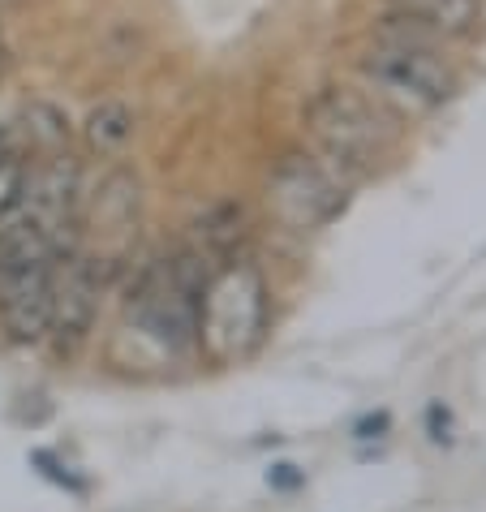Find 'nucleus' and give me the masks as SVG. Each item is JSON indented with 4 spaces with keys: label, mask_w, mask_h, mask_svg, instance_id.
I'll use <instances>...</instances> for the list:
<instances>
[{
    "label": "nucleus",
    "mask_w": 486,
    "mask_h": 512,
    "mask_svg": "<svg viewBox=\"0 0 486 512\" xmlns=\"http://www.w3.org/2000/svg\"><path fill=\"white\" fill-rule=\"evenodd\" d=\"M362 78L383 108L400 112H435L456 95V74L431 39L400 26L362 52Z\"/></svg>",
    "instance_id": "nucleus-2"
},
{
    "label": "nucleus",
    "mask_w": 486,
    "mask_h": 512,
    "mask_svg": "<svg viewBox=\"0 0 486 512\" xmlns=\"http://www.w3.org/2000/svg\"><path fill=\"white\" fill-rule=\"evenodd\" d=\"M246 237H250L246 207H241V203H220V207H211L207 216L194 224V241H190V246L203 250L211 263H228L241 246H246Z\"/></svg>",
    "instance_id": "nucleus-9"
},
{
    "label": "nucleus",
    "mask_w": 486,
    "mask_h": 512,
    "mask_svg": "<svg viewBox=\"0 0 486 512\" xmlns=\"http://www.w3.org/2000/svg\"><path fill=\"white\" fill-rule=\"evenodd\" d=\"M99 310V267L91 259H82L78 250H69L56 259L52 272V327L48 340L56 353H78V345L87 340L91 323Z\"/></svg>",
    "instance_id": "nucleus-6"
},
{
    "label": "nucleus",
    "mask_w": 486,
    "mask_h": 512,
    "mask_svg": "<svg viewBox=\"0 0 486 512\" xmlns=\"http://www.w3.org/2000/svg\"><path fill=\"white\" fill-rule=\"evenodd\" d=\"M22 121H26V138H31V147L44 151V155H56V147L69 138L65 117L56 108H48V104H31Z\"/></svg>",
    "instance_id": "nucleus-12"
},
{
    "label": "nucleus",
    "mask_w": 486,
    "mask_h": 512,
    "mask_svg": "<svg viewBox=\"0 0 486 512\" xmlns=\"http://www.w3.org/2000/svg\"><path fill=\"white\" fill-rule=\"evenodd\" d=\"M400 31L422 39H465L482 26V0H383Z\"/></svg>",
    "instance_id": "nucleus-8"
},
{
    "label": "nucleus",
    "mask_w": 486,
    "mask_h": 512,
    "mask_svg": "<svg viewBox=\"0 0 486 512\" xmlns=\"http://www.w3.org/2000/svg\"><path fill=\"white\" fill-rule=\"evenodd\" d=\"M82 134H87V147L99 151V155H117L125 142L134 138V112L121 104V99H104V104H95L87 112V125H82Z\"/></svg>",
    "instance_id": "nucleus-10"
},
{
    "label": "nucleus",
    "mask_w": 486,
    "mask_h": 512,
    "mask_svg": "<svg viewBox=\"0 0 486 512\" xmlns=\"http://www.w3.org/2000/svg\"><path fill=\"white\" fill-rule=\"evenodd\" d=\"M267 332V284L254 263L228 259L211 272L198 302V345L216 362H237Z\"/></svg>",
    "instance_id": "nucleus-3"
},
{
    "label": "nucleus",
    "mask_w": 486,
    "mask_h": 512,
    "mask_svg": "<svg viewBox=\"0 0 486 512\" xmlns=\"http://www.w3.org/2000/svg\"><path fill=\"white\" fill-rule=\"evenodd\" d=\"M52 272L56 263H31L0 272V319L18 345L48 340L52 327Z\"/></svg>",
    "instance_id": "nucleus-7"
},
{
    "label": "nucleus",
    "mask_w": 486,
    "mask_h": 512,
    "mask_svg": "<svg viewBox=\"0 0 486 512\" xmlns=\"http://www.w3.org/2000/svg\"><path fill=\"white\" fill-rule=\"evenodd\" d=\"M267 194L276 216L297 233L332 224L349 203V177L323 155H284L267 177Z\"/></svg>",
    "instance_id": "nucleus-5"
},
{
    "label": "nucleus",
    "mask_w": 486,
    "mask_h": 512,
    "mask_svg": "<svg viewBox=\"0 0 486 512\" xmlns=\"http://www.w3.org/2000/svg\"><path fill=\"white\" fill-rule=\"evenodd\" d=\"M357 431H362V435H370V431H388V418H383V414H379V418H366L362 426H357Z\"/></svg>",
    "instance_id": "nucleus-14"
},
{
    "label": "nucleus",
    "mask_w": 486,
    "mask_h": 512,
    "mask_svg": "<svg viewBox=\"0 0 486 512\" xmlns=\"http://www.w3.org/2000/svg\"><path fill=\"white\" fill-rule=\"evenodd\" d=\"M26 168H31V160H22L18 151H5V155H0V229L18 220V211H22Z\"/></svg>",
    "instance_id": "nucleus-11"
},
{
    "label": "nucleus",
    "mask_w": 486,
    "mask_h": 512,
    "mask_svg": "<svg viewBox=\"0 0 486 512\" xmlns=\"http://www.w3.org/2000/svg\"><path fill=\"white\" fill-rule=\"evenodd\" d=\"M31 461H35V465H44V474H48V478H56V482H61V487H69V491H82V482H78V478H69V474H61V465H56V461L48 457V452H35Z\"/></svg>",
    "instance_id": "nucleus-13"
},
{
    "label": "nucleus",
    "mask_w": 486,
    "mask_h": 512,
    "mask_svg": "<svg viewBox=\"0 0 486 512\" xmlns=\"http://www.w3.org/2000/svg\"><path fill=\"white\" fill-rule=\"evenodd\" d=\"M306 121L323 160L336 164L345 177L370 173L392 151V125L383 117V104L375 95H362L353 87L319 91L314 104L306 108Z\"/></svg>",
    "instance_id": "nucleus-4"
},
{
    "label": "nucleus",
    "mask_w": 486,
    "mask_h": 512,
    "mask_svg": "<svg viewBox=\"0 0 486 512\" xmlns=\"http://www.w3.org/2000/svg\"><path fill=\"white\" fill-rule=\"evenodd\" d=\"M216 267L220 263H211L198 246L142 267L125 293V332L160 358H190L198 349V302Z\"/></svg>",
    "instance_id": "nucleus-1"
}]
</instances>
